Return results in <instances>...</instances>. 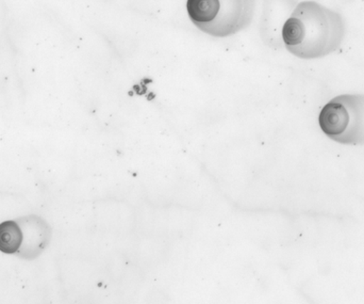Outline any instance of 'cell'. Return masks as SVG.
Wrapping results in <instances>:
<instances>
[{"label": "cell", "mask_w": 364, "mask_h": 304, "mask_svg": "<svg viewBox=\"0 0 364 304\" xmlns=\"http://www.w3.org/2000/svg\"><path fill=\"white\" fill-rule=\"evenodd\" d=\"M282 43L299 59L326 57L340 48L346 23L340 13L314 1L299 2L282 26Z\"/></svg>", "instance_id": "cell-1"}, {"label": "cell", "mask_w": 364, "mask_h": 304, "mask_svg": "<svg viewBox=\"0 0 364 304\" xmlns=\"http://www.w3.org/2000/svg\"><path fill=\"white\" fill-rule=\"evenodd\" d=\"M257 0H186L193 25L213 38H228L250 27Z\"/></svg>", "instance_id": "cell-2"}, {"label": "cell", "mask_w": 364, "mask_h": 304, "mask_svg": "<svg viewBox=\"0 0 364 304\" xmlns=\"http://www.w3.org/2000/svg\"><path fill=\"white\" fill-rule=\"evenodd\" d=\"M321 130L335 142L364 145V94H342L329 100L318 115Z\"/></svg>", "instance_id": "cell-3"}, {"label": "cell", "mask_w": 364, "mask_h": 304, "mask_svg": "<svg viewBox=\"0 0 364 304\" xmlns=\"http://www.w3.org/2000/svg\"><path fill=\"white\" fill-rule=\"evenodd\" d=\"M16 222L23 233V241L15 254L25 260H36L48 246L51 229L44 219L36 215L18 218Z\"/></svg>", "instance_id": "cell-4"}, {"label": "cell", "mask_w": 364, "mask_h": 304, "mask_svg": "<svg viewBox=\"0 0 364 304\" xmlns=\"http://www.w3.org/2000/svg\"><path fill=\"white\" fill-rule=\"evenodd\" d=\"M23 233L16 221L0 224V251L6 254H15L21 248Z\"/></svg>", "instance_id": "cell-5"}]
</instances>
